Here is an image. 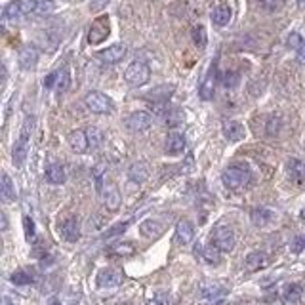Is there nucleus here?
Returning a JSON list of instances; mask_svg holds the SVG:
<instances>
[{
	"mask_svg": "<svg viewBox=\"0 0 305 305\" xmlns=\"http://www.w3.org/2000/svg\"><path fill=\"white\" fill-rule=\"evenodd\" d=\"M33 128H35V119H27L23 122V128H21V134L17 137L15 145H13V153L12 159L15 166H23L25 159H27V153H29V141H31V134H33Z\"/></svg>",
	"mask_w": 305,
	"mask_h": 305,
	"instance_id": "f257e3e1",
	"label": "nucleus"
},
{
	"mask_svg": "<svg viewBox=\"0 0 305 305\" xmlns=\"http://www.w3.org/2000/svg\"><path fill=\"white\" fill-rule=\"evenodd\" d=\"M149 78H151V69H149V65H147L145 61L141 60L132 61L126 67V71H124V80L128 82V86H132V88L145 86L149 82Z\"/></svg>",
	"mask_w": 305,
	"mask_h": 305,
	"instance_id": "f03ea898",
	"label": "nucleus"
},
{
	"mask_svg": "<svg viewBox=\"0 0 305 305\" xmlns=\"http://www.w3.org/2000/svg\"><path fill=\"white\" fill-rule=\"evenodd\" d=\"M38 2L40 0H13L4 8L2 15H4V19H21V17L33 15V13L37 15Z\"/></svg>",
	"mask_w": 305,
	"mask_h": 305,
	"instance_id": "7ed1b4c3",
	"label": "nucleus"
},
{
	"mask_svg": "<svg viewBox=\"0 0 305 305\" xmlns=\"http://www.w3.org/2000/svg\"><path fill=\"white\" fill-rule=\"evenodd\" d=\"M84 105L88 107V111H92L96 115H109L115 109L109 96H105L101 92H88L84 98Z\"/></svg>",
	"mask_w": 305,
	"mask_h": 305,
	"instance_id": "20e7f679",
	"label": "nucleus"
},
{
	"mask_svg": "<svg viewBox=\"0 0 305 305\" xmlns=\"http://www.w3.org/2000/svg\"><path fill=\"white\" fill-rule=\"evenodd\" d=\"M221 180L229 189H241L250 182V170L246 166H229L223 172Z\"/></svg>",
	"mask_w": 305,
	"mask_h": 305,
	"instance_id": "39448f33",
	"label": "nucleus"
},
{
	"mask_svg": "<svg viewBox=\"0 0 305 305\" xmlns=\"http://www.w3.org/2000/svg\"><path fill=\"white\" fill-rule=\"evenodd\" d=\"M212 244H216L221 252H231L235 248V233L227 225L216 227V231L212 235Z\"/></svg>",
	"mask_w": 305,
	"mask_h": 305,
	"instance_id": "423d86ee",
	"label": "nucleus"
},
{
	"mask_svg": "<svg viewBox=\"0 0 305 305\" xmlns=\"http://www.w3.org/2000/svg\"><path fill=\"white\" fill-rule=\"evenodd\" d=\"M109 33H111L109 17L107 15H101L90 27V31H88V42L90 44H99V42H103L105 38L109 37Z\"/></svg>",
	"mask_w": 305,
	"mask_h": 305,
	"instance_id": "0eeeda50",
	"label": "nucleus"
},
{
	"mask_svg": "<svg viewBox=\"0 0 305 305\" xmlns=\"http://www.w3.org/2000/svg\"><path fill=\"white\" fill-rule=\"evenodd\" d=\"M216 78H218V61H214V63L210 65L206 76H204L202 84L198 88V94H200V98L204 99V101L214 98V92H216Z\"/></svg>",
	"mask_w": 305,
	"mask_h": 305,
	"instance_id": "6e6552de",
	"label": "nucleus"
},
{
	"mask_svg": "<svg viewBox=\"0 0 305 305\" xmlns=\"http://www.w3.org/2000/svg\"><path fill=\"white\" fill-rule=\"evenodd\" d=\"M126 126L132 132H145L153 126V117L147 111H134L128 119H126Z\"/></svg>",
	"mask_w": 305,
	"mask_h": 305,
	"instance_id": "1a4fd4ad",
	"label": "nucleus"
},
{
	"mask_svg": "<svg viewBox=\"0 0 305 305\" xmlns=\"http://www.w3.org/2000/svg\"><path fill=\"white\" fill-rule=\"evenodd\" d=\"M122 281H124V277H122L121 271H117V269H103V271H99L98 275V286L103 288V290L117 288V286L122 284Z\"/></svg>",
	"mask_w": 305,
	"mask_h": 305,
	"instance_id": "9d476101",
	"label": "nucleus"
},
{
	"mask_svg": "<svg viewBox=\"0 0 305 305\" xmlns=\"http://www.w3.org/2000/svg\"><path fill=\"white\" fill-rule=\"evenodd\" d=\"M60 235L67 241V243H76L80 239V225L76 218H65V220L60 223Z\"/></svg>",
	"mask_w": 305,
	"mask_h": 305,
	"instance_id": "9b49d317",
	"label": "nucleus"
},
{
	"mask_svg": "<svg viewBox=\"0 0 305 305\" xmlns=\"http://www.w3.org/2000/svg\"><path fill=\"white\" fill-rule=\"evenodd\" d=\"M221 132L229 141H241L246 135V130L239 121H225L223 126H221Z\"/></svg>",
	"mask_w": 305,
	"mask_h": 305,
	"instance_id": "f8f14e48",
	"label": "nucleus"
},
{
	"mask_svg": "<svg viewBox=\"0 0 305 305\" xmlns=\"http://www.w3.org/2000/svg\"><path fill=\"white\" fill-rule=\"evenodd\" d=\"M126 56V46L124 44H113L107 50L99 52V60L107 65H113V63H119Z\"/></svg>",
	"mask_w": 305,
	"mask_h": 305,
	"instance_id": "ddd939ff",
	"label": "nucleus"
},
{
	"mask_svg": "<svg viewBox=\"0 0 305 305\" xmlns=\"http://www.w3.org/2000/svg\"><path fill=\"white\" fill-rule=\"evenodd\" d=\"M176 239L180 244H189L195 239V227L189 220H182L178 221L176 225Z\"/></svg>",
	"mask_w": 305,
	"mask_h": 305,
	"instance_id": "4468645a",
	"label": "nucleus"
},
{
	"mask_svg": "<svg viewBox=\"0 0 305 305\" xmlns=\"http://www.w3.org/2000/svg\"><path fill=\"white\" fill-rule=\"evenodd\" d=\"M67 141L73 149L74 153H84L86 149L90 147V141H88V134L84 130H73L71 134L67 135Z\"/></svg>",
	"mask_w": 305,
	"mask_h": 305,
	"instance_id": "2eb2a0df",
	"label": "nucleus"
},
{
	"mask_svg": "<svg viewBox=\"0 0 305 305\" xmlns=\"http://www.w3.org/2000/svg\"><path fill=\"white\" fill-rule=\"evenodd\" d=\"M37 63H38V50L35 48V46H25V48L19 52V65H21V69L29 71V69H33Z\"/></svg>",
	"mask_w": 305,
	"mask_h": 305,
	"instance_id": "dca6fc26",
	"label": "nucleus"
},
{
	"mask_svg": "<svg viewBox=\"0 0 305 305\" xmlns=\"http://www.w3.org/2000/svg\"><path fill=\"white\" fill-rule=\"evenodd\" d=\"M185 147H187V139H185V135L178 134V132H172L168 135V139H166V151L170 153V155H180L185 151Z\"/></svg>",
	"mask_w": 305,
	"mask_h": 305,
	"instance_id": "f3484780",
	"label": "nucleus"
},
{
	"mask_svg": "<svg viewBox=\"0 0 305 305\" xmlns=\"http://www.w3.org/2000/svg\"><path fill=\"white\" fill-rule=\"evenodd\" d=\"M223 296H225V286H221L218 282L202 286V298H206V300L214 302V304H220L221 300H223Z\"/></svg>",
	"mask_w": 305,
	"mask_h": 305,
	"instance_id": "a211bd4d",
	"label": "nucleus"
},
{
	"mask_svg": "<svg viewBox=\"0 0 305 305\" xmlns=\"http://www.w3.org/2000/svg\"><path fill=\"white\" fill-rule=\"evenodd\" d=\"M269 257L265 252H252L246 256V267L248 271H259V269L267 267Z\"/></svg>",
	"mask_w": 305,
	"mask_h": 305,
	"instance_id": "6ab92c4d",
	"label": "nucleus"
},
{
	"mask_svg": "<svg viewBox=\"0 0 305 305\" xmlns=\"http://www.w3.org/2000/svg\"><path fill=\"white\" fill-rule=\"evenodd\" d=\"M288 176L294 183H304L305 182V162L298 159H292L288 162Z\"/></svg>",
	"mask_w": 305,
	"mask_h": 305,
	"instance_id": "aec40b11",
	"label": "nucleus"
},
{
	"mask_svg": "<svg viewBox=\"0 0 305 305\" xmlns=\"http://www.w3.org/2000/svg\"><path fill=\"white\" fill-rule=\"evenodd\" d=\"M46 180H48L50 183H54V185L65 183V180H67L65 168H63L61 164H50L48 168H46Z\"/></svg>",
	"mask_w": 305,
	"mask_h": 305,
	"instance_id": "412c9836",
	"label": "nucleus"
},
{
	"mask_svg": "<svg viewBox=\"0 0 305 305\" xmlns=\"http://www.w3.org/2000/svg\"><path fill=\"white\" fill-rule=\"evenodd\" d=\"M128 178L132 180L134 183H143L149 178V168H147L145 162H135L130 166L128 170Z\"/></svg>",
	"mask_w": 305,
	"mask_h": 305,
	"instance_id": "4be33fe9",
	"label": "nucleus"
},
{
	"mask_svg": "<svg viewBox=\"0 0 305 305\" xmlns=\"http://www.w3.org/2000/svg\"><path fill=\"white\" fill-rule=\"evenodd\" d=\"M231 8L229 6H218V8H214V12H212V21L214 25H218V27H225V25L231 21Z\"/></svg>",
	"mask_w": 305,
	"mask_h": 305,
	"instance_id": "5701e85b",
	"label": "nucleus"
},
{
	"mask_svg": "<svg viewBox=\"0 0 305 305\" xmlns=\"http://www.w3.org/2000/svg\"><path fill=\"white\" fill-rule=\"evenodd\" d=\"M250 218H252V223H254L256 227H265V225H269V223L273 221V212H271V210H265V208H256V210L250 214Z\"/></svg>",
	"mask_w": 305,
	"mask_h": 305,
	"instance_id": "b1692460",
	"label": "nucleus"
},
{
	"mask_svg": "<svg viewBox=\"0 0 305 305\" xmlns=\"http://www.w3.org/2000/svg\"><path fill=\"white\" fill-rule=\"evenodd\" d=\"M0 195H2V200L4 202H12L15 198V187H13L10 176L4 172L2 174V185H0Z\"/></svg>",
	"mask_w": 305,
	"mask_h": 305,
	"instance_id": "393cba45",
	"label": "nucleus"
},
{
	"mask_svg": "<svg viewBox=\"0 0 305 305\" xmlns=\"http://www.w3.org/2000/svg\"><path fill=\"white\" fill-rule=\"evenodd\" d=\"M139 233L147 237V239H157L160 233H162V225L155 220H147L139 225Z\"/></svg>",
	"mask_w": 305,
	"mask_h": 305,
	"instance_id": "a878e982",
	"label": "nucleus"
},
{
	"mask_svg": "<svg viewBox=\"0 0 305 305\" xmlns=\"http://www.w3.org/2000/svg\"><path fill=\"white\" fill-rule=\"evenodd\" d=\"M200 254H202V259L210 263V265H218L221 259V250L216 246V244H210V246H204L202 250H200Z\"/></svg>",
	"mask_w": 305,
	"mask_h": 305,
	"instance_id": "bb28decb",
	"label": "nucleus"
},
{
	"mask_svg": "<svg viewBox=\"0 0 305 305\" xmlns=\"http://www.w3.org/2000/svg\"><path fill=\"white\" fill-rule=\"evenodd\" d=\"M107 189H105V204L109 210H117V208L121 206V195H119V189L109 183V185H105Z\"/></svg>",
	"mask_w": 305,
	"mask_h": 305,
	"instance_id": "cd10ccee",
	"label": "nucleus"
},
{
	"mask_svg": "<svg viewBox=\"0 0 305 305\" xmlns=\"http://www.w3.org/2000/svg\"><path fill=\"white\" fill-rule=\"evenodd\" d=\"M302 294H304V288L300 286V284H288L286 288H284V302H288V304H298L300 300H302Z\"/></svg>",
	"mask_w": 305,
	"mask_h": 305,
	"instance_id": "c85d7f7f",
	"label": "nucleus"
},
{
	"mask_svg": "<svg viewBox=\"0 0 305 305\" xmlns=\"http://www.w3.org/2000/svg\"><path fill=\"white\" fill-rule=\"evenodd\" d=\"M172 92H174V86H160V88H155L153 92H149L147 99H151V101H166L170 98Z\"/></svg>",
	"mask_w": 305,
	"mask_h": 305,
	"instance_id": "c756f323",
	"label": "nucleus"
},
{
	"mask_svg": "<svg viewBox=\"0 0 305 305\" xmlns=\"http://www.w3.org/2000/svg\"><path fill=\"white\" fill-rule=\"evenodd\" d=\"M183 122H185V115H183V111L172 109L166 113V124H168V128H178V126H182Z\"/></svg>",
	"mask_w": 305,
	"mask_h": 305,
	"instance_id": "7c9ffc66",
	"label": "nucleus"
},
{
	"mask_svg": "<svg viewBox=\"0 0 305 305\" xmlns=\"http://www.w3.org/2000/svg\"><path fill=\"white\" fill-rule=\"evenodd\" d=\"M86 134H88V141H90L92 149H98L103 143V134H101V130H98V128H88Z\"/></svg>",
	"mask_w": 305,
	"mask_h": 305,
	"instance_id": "2f4dec72",
	"label": "nucleus"
},
{
	"mask_svg": "<svg viewBox=\"0 0 305 305\" xmlns=\"http://www.w3.org/2000/svg\"><path fill=\"white\" fill-rule=\"evenodd\" d=\"M193 40H195V44L198 48H204L208 42V37H206V29L202 27V25H198L193 29Z\"/></svg>",
	"mask_w": 305,
	"mask_h": 305,
	"instance_id": "473e14b6",
	"label": "nucleus"
},
{
	"mask_svg": "<svg viewBox=\"0 0 305 305\" xmlns=\"http://www.w3.org/2000/svg\"><path fill=\"white\" fill-rule=\"evenodd\" d=\"M239 80H241V74L237 73V71H225L223 76H221V82L225 88H235V86H239Z\"/></svg>",
	"mask_w": 305,
	"mask_h": 305,
	"instance_id": "72a5a7b5",
	"label": "nucleus"
},
{
	"mask_svg": "<svg viewBox=\"0 0 305 305\" xmlns=\"http://www.w3.org/2000/svg\"><path fill=\"white\" fill-rule=\"evenodd\" d=\"M147 305H168V294L159 290V292H153L147 300Z\"/></svg>",
	"mask_w": 305,
	"mask_h": 305,
	"instance_id": "f704fd0d",
	"label": "nucleus"
},
{
	"mask_svg": "<svg viewBox=\"0 0 305 305\" xmlns=\"http://www.w3.org/2000/svg\"><path fill=\"white\" fill-rule=\"evenodd\" d=\"M23 227H25V239L31 243V241H35V237H37V229H35V221L31 220L29 216H25L23 218Z\"/></svg>",
	"mask_w": 305,
	"mask_h": 305,
	"instance_id": "c9c22d12",
	"label": "nucleus"
},
{
	"mask_svg": "<svg viewBox=\"0 0 305 305\" xmlns=\"http://www.w3.org/2000/svg\"><path fill=\"white\" fill-rule=\"evenodd\" d=\"M257 2H259V6L265 12H277V10H281L282 4H284V0H257Z\"/></svg>",
	"mask_w": 305,
	"mask_h": 305,
	"instance_id": "e433bc0d",
	"label": "nucleus"
},
{
	"mask_svg": "<svg viewBox=\"0 0 305 305\" xmlns=\"http://www.w3.org/2000/svg\"><path fill=\"white\" fill-rule=\"evenodd\" d=\"M286 44H288V48L300 50L304 46V37H302L300 33H290L288 38H286Z\"/></svg>",
	"mask_w": 305,
	"mask_h": 305,
	"instance_id": "4c0bfd02",
	"label": "nucleus"
},
{
	"mask_svg": "<svg viewBox=\"0 0 305 305\" xmlns=\"http://www.w3.org/2000/svg\"><path fill=\"white\" fill-rule=\"evenodd\" d=\"M71 84V76H69V71L67 69H61L60 71V78H58V90L60 92H65Z\"/></svg>",
	"mask_w": 305,
	"mask_h": 305,
	"instance_id": "58836bf2",
	"label": "nucleus"
},
{
	"mask_svg": "<svg viewBox=\"0 0 305 305\" xmlns=\"http://www.w3.org/2000/svg\"><path fill=\"white\" fill-rule=\"evenodd\" d=\"M12 282L13 284H31L33 282V277L25 271H15L12 275Z\"/></svg>",
	"mask_w": 305,
	"mask_h": 305,
	"instance_id": "ea45409f",
	"label": "nucleus"
},
{
	"mask_svg": "<svg viewBox=\"0 0 305 305\" xmlns=\"http://www.w3.org/2000/svg\"><path fill=\"white\" fill-rule=\"evenodd\" d=\"M281 126H282V122L279 117H271V119L267 121V134L277 135L279 132H281Z\"/></svg>",
	"mask_w": 305,
	"mask_h": 305,
	"instance_id": "a19ab883",
	"label": "nucleus"
},
{
	"mask_svg": "<svg viewBox=\"0 0 305 305\" xmlns=\"http://www.w3.org/2000/svg\"><path fill=\"white\" fill-rule=\"evenodd\" d=\"M290 248H292L294 254H302L305 250V237L304 235H298V237H294L292 244H290Z\"/></svg>",
	"mask_w": 305,
	"mask_h": 305,
	"instance_id": "79ce46f5",
	"label": "nucleus"
},
{
	"mask_svg": "<svg viewBox=\"0 0 305 305\" xmlns=\"http://www.w3.org/2000/svg\"><path fill=\"white\" fill-rule=\"evenodd\" d=\"M54 8H56V4H54V0H40V2H38L37 15H44V13L54 12Z\"/></svg>",
	"mask_w": 305,
	"mask_h": 305,
	"instance_id": "37998d69",
	"label": "nucleus"
},
{
	"mask_svg": "<svg viewBox=\"0 0 305 305\" xmlns=\"http://www.w3.org/2000/svg\"><path fill=\"white\" fill-rule=\"evenodd\" d=\"M128 225H130V221L119 223V225H115V227H113L111 231H107V235H105V237H107V239H111V237H115V235H121V233L126 231V227H128Z\"/></svg>",
	"mask_w": 305,
	"mask_h": 305,
	"instance_id": "c03bdc74",
	"label": "nucleus"
},
{
	"mask_svg": "<svg viewBox=\"0 0 305 305\" xmlns=\"http://www.w3.org/2000/svg\"><path fill=\"white\" fill-rule=\"evenodd\" d=\"M58 78H60V71H56V73H50L46 78H44V88H54V86H58Z\"/></svg>",
	"mask_w": 305,
	"mask_h": 305,
	"instance_id": "a18cd8bd",
	"label": "nucleus"
},
{
	"mask_svg": "<svg viewBox=\"0 0 305 305\" xmlns=\"http://www.w3.org/2000/svg\"><path fill=\"white\" fill-rule=\"evenodd\" d=\"M115 252L117 254H132V246L130 244H122V246H117Z\"/></svg>",
	"mask_w": 305,
	"mask_h": 305,
	"instance_id": "49530a36",
	"label": "nucleus"
},
{
	"mask_svg": "<svg viewBox=\"0 0 305 305\" xmlns=\"http://www.w3.org/2000/svg\"><path fill=\"white\" fill-rule=\"evenodd\" d=\"M298 61H300L302 65H305V42H304V46L298 50Z\"/></svg>",
	"mask_w": 305,
	"mask_h": 305,
	"instance_id": "de8ad7c7",
	"label": "nucleus"
},
{
	"mask_svg": "<svg viewBox=\"0 0 305 305\" xmlns=\"http://www.w3.org/2000/svg\"><path fill=\"white\" fill-rule=\"evenodd\" d=\"M0 218H2V231H6V229H8V218H6V214H4V212L0 214Z\"/></svg>",
	"mask_w": 305,
	"mask_h": 305,
	"instance_id": "09e8293b",
	"label": "nucleus"
},
{
	"mask_svg": "<svg viewBox=\"0 0 305 305\" xmlns=\"http://www.w3.org/2000/svg\"><path fill=\"white\" fill-rule=\"evenodd\" d=\"M105 2H107V0H96V2H94V8H101Z\"/></svg>",
	"mask_w": 305,
	"mask_h": 305,
	"instance_id": "8fccbe9b",
	"label": "nucleus"
},
{
	"mask_svg": "<svg viewBox=\"0 0 305 305\" xmlns=\"http://www.w3.org/2000/svg\"><path fill=\"white\" fill-rule=\"evenodd\" d=\"M302 220L305 221V210H302Z\"/></svg>",
	"mask_w": 305,
	"mask_h": 305,
	"instance_id": "3c124183",
	"label": "nucleus"
},
{
	"mask_svg": "<svg viewBox=\"0 0 305 305\" xmlns=\"http://www.w3.org/2000/svg\"><path fill=\"white\" fill-rule=\"evenodd\" d=\"M119 305H132V304H126V302H124V304H119Z\"/></svg>",
	"mask_w": 305,
	"mask_h": 305,
	"instance_id": "603ef678",
	"label": "nucleus"
},
{
	"mask_svg": "<svg viewBox=\"0 0 305 305\" xmlns=\"http://www.w3.org/2000/svg\"><path fill=\"white\" fill-rule=\"evenodd\" d=\"M304 2H305V0H300V4H304Z\"/></svg>",
	"mask_w": 305,
	"mask_h": 305,
	"instance_id": "864d4df0",
	"label": "nucleus"
},
{
	"mask_svg": "<svg viewBox=\"0 0 305 305\" xmlns=\"http://www.w3.org/2000/svg\"><path fill=\"white\" fill-rule=\"evenodd\" d=\"M54 305H60V304H54Z\"/></svg>",
	"mask_w": 305,
	"mask_h": 305,
	"instance_id": "5fc2aeb1",
	"label": "nucleus"
}]
</instances>
